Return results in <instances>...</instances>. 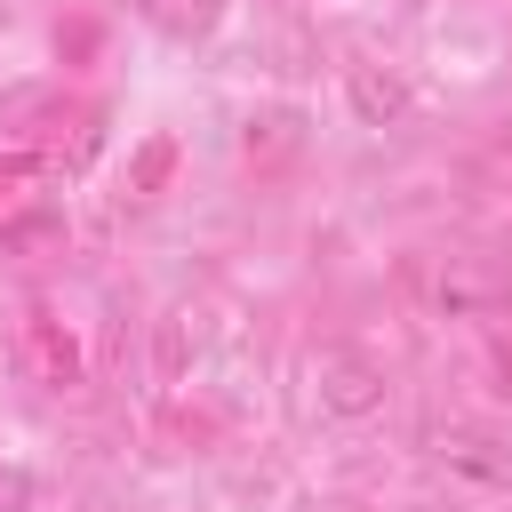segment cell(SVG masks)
Listing matches in <instances>:
<instances>
[{
  "label": "cell",
  "instance_id": "cell-1",
  "mask_svg": "<svg viewBox=\"0 0 512 512\" xmlns=\"http://www.w3.org/2000/svg\"><path fill=\"white\" fill-rule=\"evenodd\" d=\"M312 376H320V408H328V416H368V408L384 400V368H376L368 352H352V344H328Z\"/></svg>",
  "mask_w": 512,
  "mask_h": 512
},
{
  "label": "cell",
  "instance_id": "cell-2",
  "mask_svg": "<svg viewBox=\"0 0 512 512\" xmlns=\"http://www.w3.org/2000/svg\"><path fill=\"white\" fill-rule=\"evenodd\" d=\"M344 96H352L360 128H392V120H408V80L384 72V64H344Z\"/></svg>",
  "mask_w": 512,
  "mask_h": 512
},
{
  "label": "cell",
  "instance_id": "cell-3",
  "mask_svg": "<svg viewBox=\"0 0 512 512\" xmlns=\"http://www.w3.org/2000/svg\"><path fill=\"white\" fill-rule=\"evenodd\" d=\"M440 448H448V464H464V472H480V480H496V472H512L504 456H488V440H480V432H448Z\"/></svg>",
  "mask_w": 512,
  "mask_h": 512
},
{
  "label": "cell",
  "instance_id": "cell-4",
  "mask_svg": "<svg viewBox=\"0 0 512 512\" xmlns=\"http://www.w3.org/2000/svg\"><path fill=\"white\" fill-rule=\"evenodd\" d=\"M160 176H168V144H144V160H136V184H144V192H152V184H160Z\"/></svg>",
  "mask_w": 512,
  "mask_h": 512
},
{
  "label": "cell",
  "instance_id": "cell-5",
  "mask_svg": "<svg viewBox=\"0 0 512 512\" xmlns=\"http://www.w3.org/2000/svg\"><path fill=\"white\" fill-rule=\"evenodd\" d=\"M24 496H32L24 472H0V512H24Z\"/></svg>",
  "mask_w": 512,
  "mask_h": 512
},
{
  "label": "cell",
  "instance_id": "cell-6",
  "mask_svg": "<svg viewBox=\"0 0 512 512\" xmlns=\"http://www.w3.org/2000/svg\"><path fill=\"white\" fill-rule=\"evenodd\" d=\"M496 376H504V392H512V344H496Z\"/></svg>",
  "mask_w": 512,
  "mask_h": 512
}]
</instances>
